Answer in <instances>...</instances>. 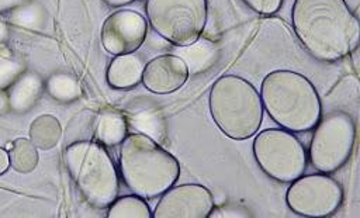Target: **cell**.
I'll list each match as a JSON object with an SVG mask.
<instances>
[{"instance_id": "cell-20", "label": "cell", "mask_w": 360, "mask_h": 218, "mask_svg": "<svg viewBox=\"0 0 360 218\" xmlns=\"http://www.w3.org/2000/svg\"><path fill=\"white\" fill-rule=\"evenodd\" d=\"M181 55L184 58H181L187 66L188 70H202L207 69V66L211 65L212 59H214V49L210 46V44H191L187 46H181Z\"/></svg>"}, {"instance_id": "cell-6", "label": "cell", "mask_w": 360, "mask_h": 218, "mask_svg": "<svg viewBox=\"0 0 360 218\" xmlns=\"http://www.w3.org/2000/svg\"><path fill=\"white\" fill-rule=\"evenodd\" d=\"M145 10L152 28L179 46L197 42L207 23V0H146Z\"/></svg>"}, {"instance_id": "cell-4", "label": "cell", "mask_w": 360, "mask_h": 218, "mask_svg": "<svg viewBox=\"0 0 360 218\" xmlns=\"http://www.w3.org/2000/svg\"><path fill=\"white\" fill-rule=\"evenodd\" d=\"M210 113L217 127L229 138L242 141L255 135L263 121L259 91L246 79L225 75L210 91Z\"/></svg>"}, {"instance_id": "cell-11", "label": "cell", "mask_w": 360, "mask_h": 218, "mask_svg": "<svg viewBox=\"0 0 360 218\" xmlns=\"http://www.w3.org/2000/svg\"><path fill=\"white\" fill-rule=\"evenodd\" d=\"M148 34L145 17L134 10H118L110 14L101 27V42L111 55L134 53Z\"/></svg>"}, {"instance_id": "cell-3", "label": "cell", "mask_w": 360, "mask_h": 218, "mask_svg": "<svg viewBox=\"0 0 360 218\" xmlns=\"http://www.w3.org/2000/svg\"><path fill=\"white\" fill-rule=\"evenodd\" d=\"M121 176L134 194L153 198L174 186L180 174L176 158L153 138L134 132L120 143Z\"/></svg>"}, {"instance_id": "cell-24", "label": "cell", "mask_w": 360, "mask_h": 218, "mask_svg": "<svg viewBox=\"0 0 360 218\" xmlns=\"http://www.w3.org/2000/svg\"><path fill=\"white\" fill-rule=\"evenodd\" d=\"M28 0H0V14L11 11L22 4H25Z\"/></svg>"}, {"instance_id": "cell-1", "label": "cell", "mask_w": 360, "mask_h": 218, "mask_svg": "<svg viewBox=\"0 0 360 218\" xmlns=\"http://www.w3.org/2000/svg\"><path fill=\"white\" fill-rule=\"evenodd\" d=\"M292 28L302 46L316 59L333 62L359 44V21L345 0H295Z\"/></svg>"}, {"instance_id": "cell-8", "label": "cell", "mask_w": 360, "mask_h": 218, "mask_svg": "<svg viewBox=\"0 0 360 218\" xmlns=\"http://www.w3.org/2000/svg\"><path fill=\"white\" fill-rule=\"evenodd\" d=\"M314 128L308 150L311 165L321 173H333L349 160L353 152L354 121L349 114L335 111L319 118Z\"/></svg>"}, {"instance_id": "cell-7", "label": "cell", "mask_w": 360, "mask_h": 218, "mask_svg": "<svg viewBox=\"0 0 360 218\" xmlns=\"http://www.w3.org/2000/svg\"><path fill=\"white\" fill-rule=\"evenodd\" d=\"M253 156L271 179L291 183L307 169V152L301 141L284 128H269L253 139Z\"/></svg>"}, {"instance_id": "cell-26", "label": "cell", "mask_w": 360, "mask_h": 218, "mask_svg": "<svg viewBox=\"0 0 360 218\" xmlns=\"http://www.w3.org/2000/svg\"><path fill=\"white\" fill-rule=\"evenodd\" d=\"M7 111H10V105H8L7 93H6V90H3V91H0V115L6 114Z\"/></svg>"}, {"instance_id": "cell-16", "label": "cell", "mask_w": 360, "mask_h": 218, "mask_svg": "<svg viewBox=\"0 0 360 218\" xmlns=\"http://www.w3.org/2000/svg\"><path fill=\"white\" fill-rule=\"evenodd\" d=\"M96 136L104 146H117L127 136V120L117 111H103L96 122Z\"/></svg>"}, {"instance_id": "cell-2", "label": "cell", "mask_w": 360, "mask_h": 218, "mask_svg": "<svg viewBox=\"0 0 360 218\" xmlns=\"http://www.w3.org/2000/svg\"><path fill=\"white\" fill-rule=\"evenodd\" d=\"M260 98L270 118L291 132L312 129L322 114L315 86L298 72H270L262 82Z\"/></svg>"}, {"instance_id": "cell-30", "label": "cell", "mask_w": 360, "mask_h": 218, "mask_svg": "<svg viewBox=\"0 0 360 218\" xmlns=\"http://www.w3.org/2000/svg\"><path fill=\"white\" fill-rule=\"evenodd\" d=\"M11 145H13V142H7V145H6V150H8V149L11 148Z\"/></svg>"}, {"instance_id": "cell-17", "label": "cell", "mask_w": 360, "mask_h": 218, "mask_svg": "<svg viewBox=\"0 0 360 218\" xmlns=\"http://www.w3.org/2000/svg\"><path fill=\"white\" fill-rule=\"evenodd\" d=\"M45 90L53 100L59 103H72L83 94L79 80L65 72L51 75L45 82Z\"/></svg>"}, {"instance_id": "cell-23", "label": "cell", "mask_w": 360, "mask_h": 218, "mask_svg": "<svg viewBox=\"0 0 360 218\" xmlns=\"http://www.w3.org/2000/svg\"><path fill=\"white\" fill-rule=\"evenodd\" d=\"M243 3L259 14H273L280 8L283 0H243Z\"/></svg>"}, {"instance_id": "cell-28", "label": "cell", "mask_w": 360, "mask_h": 218, "mask_svg": "<svg viewBox=\"0 0 360 218\" xmlns=\"http://www.w3.org/2000/svg\"><path fill=\"white\" fill-rule=\"evenodd\" d=\"M107 6L110 7H121L124 4H128V3H132L134 0H103Z\"/></svg>"}, {"instance_id": "cell-12", "label": "cell", "mask_w": 360, "mask_h": 218, "mask_svg": "<svg viewBox=\"0 0 360 218\" xmlns=\"http://www.w3.org/2000/svg\"><path fill=\"white\" fill-rule=\"evenodd\" d=\"M188 66L177 55H159L143 65V86L156 94H167L180 89L188 79Z\"/></svg>"}, {"instance_id": "cell-25", "label": "cell", "mask_w": 360, "mask_h": 218, "mask_svg": "<svg viewBox=\"0 0 360 218\" xmlns=\"http://www.w3.org/2000/svg\"><path fill=\"white\" fill-rule=\"evenodd\" d=\"M10 166L8 152L4 148H0V174H3Z\"/></svg>"}, {"instance_id": "cell-15", "label": "cell", "mask_w": 360, "mask_h": 218, "mask_svg": "<svg viewBox=\"0 0 360 218\" xmlns=\"http://www.w3.org/2000/svg\"><path fill=\"white\" fill-rule=\"evenodd\" d=\"M62 127L56 117L42 114L32 120L30 125V141L42 150H49L60 141Z\"/></svg>"}, {"instance_id": "cell-21", "label": "cell", "mask_w": 360, "mask_h": 218, "mask_svg": "<svg viewBox=\"0 0 360 218\" xmlns=\"http://www.w3.org/2000/svg\"><path fill=\"white\" fill-rule=\"evenodd\" d=\"M132 125L148 136H163V124L158 121V117L152 113H139L132 118Z\"/></svg>"}, {"instance_id": "cell-22", "label": "cell", "mask_w": 360, "mask_h": 218, "mask_svg": "<svg viewBox=\"0 0 360 218\" xmlns=\"http://www.w3.org/2000/svg\"><path fill=\"white\" fill-rule=\"evenodd\" d=\"M25 72L24 63L18 59H0V91L7 90L11 83Z\"/></svg>"}, {"instance_id": "cell-29", "label": "cell", "mask_w": 360, "mask_h": 218, "mask_svg": "<svg viewBox=\"0 0 360 218\" xmlns=\"http://www.w3.org/2000/svg\"><path fill=\"white\" fill-rule=\"evenodd\" d=\"M7 35H8L7 25L4 23H0V44L7 39Z\"/></svg>"}, {"instance_id": "cell-13", "label": "cell", "mask_w": 360, "mask_h": 218, "mask_svg": "<svg viewBox=\"0 0 360 218\" xmlns=\"http://www.w3.org/2000/svg\"><path fill=\"white\" fill-rule=\"evenodd\" d=\"M45 83L42 77L35 72H22L6 90L10 111L24 114L30 111L39 100Z\"/></svg>"}, {"instance_id": "cell-5", "label": "cell", "mask_w": 360, "mask_h": 218, "mask_svg": "<svg viewBox=\"0 0 360 218\" xmlns=\"http://www.w3.org/2000/svg\"><path fill=\"white\" fill-rule=\"evenodd\" d=\"M66 169L83 198L94 208H107L118 195L117 167L104 145L77 141L65 150Z\"/></svg>"}, {"instance_id": "cell-18", "label": "cell", "mask_w": 360, "mask_h": 218, "mask_svg": "<svg viewBox=\"0 0 360 218\" xmlns=\"http://www.w3.org/2000/svg\"><path fill=\"white\" fill-rule=\"evenodd\" d=\"M11 167L18 173H30L38 165V148L27 138H17L7 150Z\"/></svg>"}, {"instance_id": "cell-10", "label": "cell", "mask_w": 360, "mask_h": 218, "mask_svg": "<svg viewBox=\"0 0 360 218\" xmlns=\"http://www.w3.org/2000/svg\"><path fill=\"white\" fill-rule=\"evenodd\" d=\"M214 210V197L211 191L194 183L180 184L167 188L152 217L155 218H207Z\"/></svg>"}, {"instance_id": "cell-19", "label": "cell", "mask_w": 360, "mask_h": 218, "mask_svg": "<svg viewBox=\"0 0 360 218\" xmlns=\"http://www.w3.org/2000/svg\"><path fill=\"white\" fill-rule=\"evenodd\" d=\"M108 218H150L152 212L145 198L132 194L115 198L107 211Z\"/></svg>"}, {"instance_id": "cell-9", "label": "cell", "mask_w": 360, "mask_h": 218, "mask_svg": "<svg viewBox=\"0 0 360 218\" xmlns=\"http://www.w3.org/2000/svg\"><path fill=\"white\" fill-rule=\"evenodd\" d=\"M288 208L301 217H329L343 203V188L326 173L300 176L285 194Z\"/></svg>"}, {"instance_id": "cell-14", "label": "cell", "mask_w": 360, "mask_h": 218, "mask_svg": "<svg viewBox=\"0 0 360 218\" xmlns=\"http://www.w3.org/2000/svg\"><path fill=\"white\" fill-rule=\"evenodd\" d=\"M143 63L134 53L117 55L107 69V82L112 89L127 90L136 86L142 79Z\"/></svg>"}, {"instance_id": "cell-27", "label": "cell", "mask_w": 360, "mask_h": 218, "mask_svg": "<svg viewBox=\"0 0 360 218\" xmlns=\"http://www.w3.org/2000/svg\"><path fill=\"white\" fill-rule=\"evenodd\" d=\"M13 58V51L4 44H0V59H11Z\"/></svg>"}]
</instances>
